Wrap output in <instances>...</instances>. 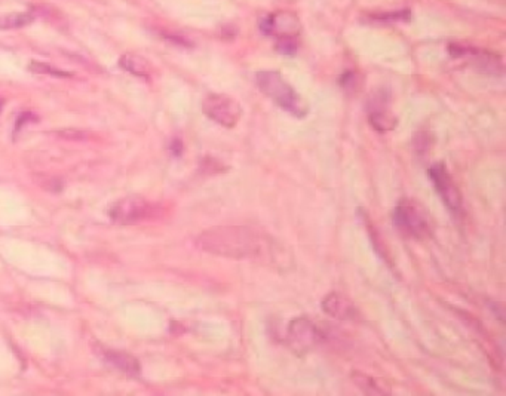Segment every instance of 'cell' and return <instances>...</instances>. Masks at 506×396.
Wrapping results in <instances>:
<instances>
[{"instance_id":"obj_4","label":"cell","mask_w":506,"mask_h":396,"mask_svg":"<svg viewBox=\"0 0 506 396\" xmlns=\"http://www.w3.org/2000/svg\"><path fill=\"white\" fill-rule=\"evenodd\" d=\"M202 110L212 122L227 129L235 128L240 121V117H243V107H240V104L232 97L223 94L207 95L202 103Z\"/></svg>"},{"instance_id":"obj_19","label":"cell","mask_w":506,"mask_h":396,"mask_svg":"<svg viewBox=\"0 0 506 396\" xmlns=\"http://www.w3.org/2000/svg\"><path fill=\"white\" fill-rule=\"evenodd\" d=\"M171 152H173L175 156L182 154V152H183V142L180 141V140H174V141L171 142Z\"/></svg>"},{"instance_id":"obj_3","label":"cell","mask_w":506,"mask_h":396,"mask_svg":"<svg viewBox=\"0 0 506 396\" xmlns=\"http://www.w3.org/2000/svg\"><path fill=\"white\" fill-rule=\"evenodd\" d=\"M393 223L400 233L413 239H425L432 233L426 210L413 199H401L393 211Z\"/></svg>"},{"instance_id":"obj_11","label":"cell","mask_w":506,"mask_h":396,"mask_svg":"<svg viewBox=\"0 0 506 396\" xmlns=\"http://www.w3.org/2000/svg\"><path fill=\"white\" fill-rule=\"evenodd\" d=\"M95 352L99 353V356L107 364H110L112 367H115L116 369L124 371L128 376L136 377L140 374V364L134 356H131L128 353L124 352H116L112 349H106V347L97 346L95 347Z\"/></svg>"},{"instance_id":"obj_15","label":"cell","mask_w":506,"mask_h":396,"mask_svg":"<svg viewBox=\"0 0 506 396\" xmlns=\"http://www.w3.org/2000/svg\"><path fill=\"white\" fill-rule=\"evenodd\" d=\"M33 20L34 17L30 12H15V14L2 15L0 17V30H12L29 26Z\"/></svg>"},{"instance_id":"obj_9","label":"cell","mask_w":506,"mask_h":396,"mask_svg":"<svg viewBox=\"0 0 506 396\" xmlns=\"http://www.w3.org/2000/svg\"><path fill=\"white\" fill-rule=\"evenodd\" d=\"M368 122L380 134H386L391 132L398 125V119L389 110V107L382 100L379 95H376L375 103L370 104L368 109Z\"/></svg>"},{"instance_id":"obj_8","label":"cell","mask_w":506,"mask_h":396,"mask_svg":"<svg viewBox=\"0 0 506 396\" xmlns=\"http://www.w3.org/2000/svg\"><path fill=\"white\" fill-rule=\"evenodd\" d=\"M261 29L266 34H275L276 39L296 38L298 31V21L293 14H273L263 21Z\"/></svg>"},{"instance_id":"obj_2","label":"cell","mask_w":506,"mask_h":396,"mask_svg":"<svg viewBox=\"0 0 506 396\" xmlns=\"http://www.w3.org/2000/svg\"><path fill=\"white\" fill-rule=\"evenodd\" d=\"M256 85L268 98H270L287 113L293 115L297 119H303L308 115V103L300 97V94L290 85V82H288L280 71H259L256 75Z\"/></svg>"},{"instance_id":"obj_20","label":"cell","mask_w":506,"mask_h":396,"mask_svg":"<svg viewBox=\"0 0 506 396\" xmlns=\"http://www.w3.org/2000/svg\"><path fill=\"white\" fill-rule=\"evenodd\" d=\"M2 105H3V103H2V100H0V112H2Z\"/></svg>"},{"instance_id":"obj_13","label":"cell","mask_w":506,"mask_h":396,"mask_svg":"<svg viewBox=\"0 0 506 396\" xmlns=\"http://www.w3.org/2000/svg\"><path fill=\"white\" fill-rule=\"evenodd\" d=\"M119 64L125 68L128 73L140 78H147L152 73V66L146 58L138 54H125L120 57Z\"/></svg>"},{"instance_id":"obj_12","label":"cell","mask_w":506,"mask_h":396,"mask_svg":"<svg viewBox=\"0 0 506 396\" xmlns=\"http://www.w3.org/2000/svg\"><path fill=\"white\" fill-rule=\"evenodd\" d=\"M351 379L364 395H391V388L382 379H375L359 371H354Z\"/></svg>"},{"instance_id":"obj_18","label":"cell","mask_w":506,"mask_h":396,"mask_svg":"<svg viewBox=\"0 0 506 396\" xmlns=\"http://www.w3.org/2000/svg\"><path fill=\"white\" fill-rule=\"evenodd\" d=\"M30 70H33L34 73H43V75H54V76H70V73L63 70L54 68L48 64H42V63H33L30 66Z\"/></svg>"},{"instance_id":"obj_7","label":"cell","mask_w":506,"mask_h":396,"mask_svg":"<svg viewBox=\"0 0 506 396\" xmlns=\"http://www.w3.org/2000/svg\"><path fill=\"white\" fill-rule=\"evenodd\" d=\"M429 179L442 199L444 205L453 212H461L463 207V196L459 186L456 184L451 174L442 163H435L428 171Z\"/></svg>"},{"instance_id":"obj_6","label":"cell","mask_w":506,"mask_h":396,"mask_svg":"<svg viewBox=\"0 0 506 396\" xmlns=\"http://www.w3.org/2000/svg\"><path fill=\"white\" fill-rule=\"evenodd\" d=\"M321 340H322V332L309 318L305 316L294 318L290 322V325H288L287 342L290 344L291 349L300 356L310 352L313 347L321 343Z\"/></svg>"},{"instance_id":"obj_14","label":"cell","mask_w":506,"mask_h":396,"mask_svg":"<svg viewBox=\"0 0 506 396\" xmlns=\"http://www.w3.org/2000/svg\"><path fill=\"white\" fill-rule=\"evenodd\" d=\"M359 217L363 219V223H364V226L367 227L368 235L371 236L370 239H371V242H373V247H375L376 253H377L383 260H389V257H388V249H386V247H384V244H383V241H382V237L379 236V232H377V229H376V226L373 224V221H371V219L367 215V212L359 211Z\"/></svg>"},{"instance_id":"obj_17","label":"cell","mask_w":506,"mask_h":396,"mask_svg":"<svg viewBox=\"0 0 506 396\" xmlns=\"http://www.w3.org/2000/svg\"><path fill=\"white\" fill-rule=\"evenodd\" d=\"M276 51L284 55H293L297 51V41L296 38H284L278 39L276 42Z\"/></svg>"},{"instance_id":"obj_10","label":"cell","mask_w":506,"mask_h":396,"mask_svg":"<svg viewBox=\"0 0 506 396\" xmlns=\"http://www.w3.org/2000/svg\"><path fill=\"white\" fill-rule=\"evenodd\" d=\"M321 307L328 316L339 321H349L356 316V309L352 305L351 300H347L345 295L339 293H331L328 295H325L321 303Z\"/></svg>"},{"instance_id":"obj_1","label":"cell","mask_w":506,"mask_h":396,"mask_svg":"<svg viewBox=\"0 0 506 396\" xmlns=\"http://www.w3.org/2000/svg\"><path fill=\"white\" fill-rule=\"evenodd\" d=\"M196 247L212 256L264 264L280 263L282 251L272 236L247 226L214 227L196 237Z\"/></svg>"},{"instance_id":"obj_16","label":"cell","mask_w":506,"mask_h":396,"mask_svg":"<svg viewBox=\"0 0 506 396\" xmlns=\"http://www.w3.org/2000/svg\"><path fill=\"white\" fill-rule=\"evenodd\" d=\"M371 20L375 22H380V24H395V22H401V21H408L410 20V12L408 10H393V12H383V14H377V15H371Z\"/></svg>"},{"instance_id":"obj_5","label":"cell","mask_w":506,"mask_h":396,"mask_svg":"<svg viewBox=\"0 0 506 396\" xmlns=\"http://www.w3.org/2000/svg\"><path fill=\"white\" fill-rule=\"evenodd\" d=\"M158 212L159 210L154 203L140 196H128L120 199L115 202L110 211H108V214H110V217L115 221L122 224L153 219L158 215Z\"/></svg>"}]
</instances>
